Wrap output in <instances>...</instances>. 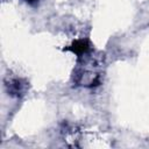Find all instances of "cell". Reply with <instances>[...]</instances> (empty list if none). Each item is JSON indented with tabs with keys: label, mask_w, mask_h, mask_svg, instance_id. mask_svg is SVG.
Segmentation results:
<instances>
[{
	"label": "cell",
	"mask_w": 149,
	"mask_h": 149,
	"mask_svg": "<svg viewBox=\"0 0 149 149\" xmlns=\"http://www.w3.org/2000/svg\"><path fill=\"white\" fill-rule=\"evenodd\" d=\"M27 2H29V3H34V2H36L37 0H26Z\"/></svg>",
	"instance_id": "2"
},
{
	"label": "cell",
	"mask_w": 149,
	"mask_h": 149,
	"mask_svg": "<svg viewBox=\"0 0 149 149\" xmlns=\"http://www.w3.org/2000/svg\"><path fill=\"white\" fill-rule=\"evenodd\" d=\"M65 50L73 52L77 56H83L86 52H88L90 50V44L87 40H76L72 42L71 45H69L68 48H65Z\"/></svg>",
	"instance_id": "1"
}]
</instances>
